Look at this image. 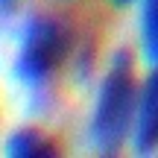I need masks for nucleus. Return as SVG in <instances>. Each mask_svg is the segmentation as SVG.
I'll return each instance as SVG.
<instances>
[{
  "label": "nucleus",
  "instance_id": "f257e3e1",
  "mask_svg": "<svg viewBox=\"0 0 158 158\" xmlns=\"http://www.w3.org/2000/svg\"><path fill=\"white\" fill-rule=\"evenodd\" d=\"M138 97H141V85H138V76H135V62L126 50H120L114 53L111 64L102 76L94 111H91L88 141L94 152L100 155L120 152V147L135 129Z\"/></svg>",
  "mask_w": 158,
  "mask_h": 158
},
{
  "label": "nucleus",
  "instance_id": "f03ea898",
  "mask_svg": "<svg viewBox=\"0 0 158 158\" xmlns=\"http://www.w3.org/2000/svg\"><path fill=\"white\" fill-rule=\"evenodd\" d=\"M73 53V27L62 15L38 12L23 23L15 56V76L29 88H38L68 64Z\"/></svg>",
  "mask_w": 158,
  "mask_h": 158
},
{
  "label": "nucleus",
  "instance_id": "7ed1b4c3",
  "mask_svg": "<svg viewBox=\"0 0 158 158\" xmlns=\"http://www.w3.org/2000/svg\"><path fill=\"white\" fill-rule=\"evenodd\" d=\"M132 143H135V152H152V149H158V64L141 85Z\"/></svg>",
  "mask_w": 158,
  "mask_h": 158
},
{
  "label": "nucleus",
  "instance_id": "20e7f679",
  "mask_svg": "<svg viewBox=\"0 0 158 158\" xmlns=\"http://www.w3.org/2000/svg\"><path fill=\"white\" fill-rule=\"evenodd\" d=\"M6 155L12 158H53L59 155V147L47 132L35 126H18L6 141Z\"/></svg>",
  "mask_w": 158,
  "mask_h": 158
},
{
  "label": "nucleus",
  "instance_id": "39448f33",
  "mask_svg": "<svg viewBox=\"0 0 158 158\" xmlns=\"http://www.w3.org/2000/svg\"><path fill=\"white\" fill-rule=\"evenodd\" d=\"M141 44L152 64H158V0H143L141 9Z\"/></svg>",
  "mask_w": 158,
  "mask_h": 158
},
{
  "label": "nucleus",
  "instance_id": "423d86ee",
  "mask_svg": "<svg viewBox=\"0 0 158 158\" xmlns=\"http://www.w3.org/2000/svg\"><path fill=\"white\" fill-rule=\"evenodd\" d=\"M23 0H0V12H3V21H9L12 15H15L18 9H21Z\"/></svg>",
  "mask_w": 158,
  "mask_h": 158
},
{
  "label": "nucleus",
  "instance_id": "0eeeda50",
  "mask_svg": "<svg viewBox=\"0 0 158 158\" xmlns=\"http://www.w3.org/2000/svg\"><path fill=\"white\" fill-rule=\"evenodd\" d=\"M111 3H114V6H132L135 0H111Z\"/></svg>",
  "mask_w": 158,
  "mask_h": 158
}]
</instances>
